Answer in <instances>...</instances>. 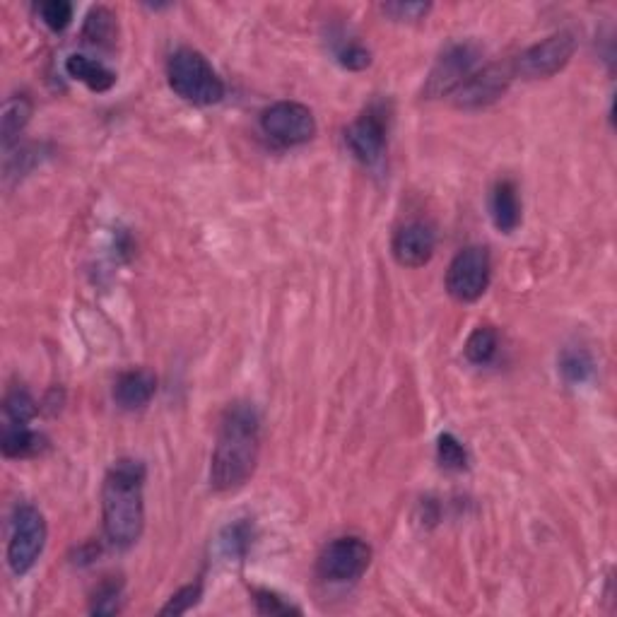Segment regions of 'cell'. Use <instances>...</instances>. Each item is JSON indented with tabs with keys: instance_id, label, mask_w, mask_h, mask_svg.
<instances>
[{
	"instance_id": "6da1fadb",
	"label": "cell",
	"mask_w": 617,
	"mask_h": 617,
	"mask_svg": "<svg viewBox=\"0 0 617 617\" xmlns=\"http://www.w3.org/2000/svg\"><path fill=\"white\" fill-rule=\"evenodd\" d=\"M261 454V417L251 403L229 405L220 420L210 463V485L217 492H234L254 475Z\"/></svg>"
},
{
	"instance_id": "7a4b0ae2",
	"label": "cell",
	"mask_w": 617,
	"mask_h": 617,
	"mask_svg": "<svg viewBox=\"0 0 617 617\" xmlns=\"http://www.w3.org/2000/svg\"><path fill=\"white\" fill-rule=\"evenodd\" d=\"M145 466L133 458H121L104 478L102 516L104 533L114 548H133L145 528Z\"/></svg>"
},
{
	"instance_id": "3957f363",
	"label": "cell",
	"mask_w": 617,
	"mask_h": 617,
	"mask_svg": "<svg viewBox=\"0 0 617 617\" xmlns=\"http://www.w3.org/2000/svg\"><path fill=\"white\" fill-rule=\"evenodd\" d=\"M167 78L172 90L184 102L196 104V107H210V104H217L225 97V82L201 51H176L167 63Z\"/></svg>"
},
{
	"instance_id": "277c9868",
	"label": "cell",
	"mask_w": 617,
	"mask_h": 617,
	"mask_svg": "<svg viewBox=\"0 0 617 617\" xmlns=\"http://www.w3.org/2000/svg\"><path fill=\"white\" fill-rule=\"evenodd\" d=\"M46 545L44 514L32 504H20L13 514V528L8 540V564L15 577H22L39 560Z\"/></svg>"
},
{
	"instance_id": "5b68a950",
	"label": "cell",
	"mask_w": 617,
	"mask_h": 617,
	"mask_svg": "<svg viewBox=\"0 0 617 617\" xmlns=\"http://www.w3.org/2000/svg\"><path fill=\"white\" fill-rule=\"evenodd\" d=\"M490 254L485 246L458 251L446 270V290L456 302H478L490 285Z\"/></svg>"
},
{
	"instance_id": "8992f818",
	"label": "cell",
	"mask_w": 617,
	"mask_h": 617,
	"mask_svg": "<svg viewBox=\"0 0 617 617\" xmlns=\"http://www.w3.org/2000/svg\"><path fill=\"white\" fill-rule=\"evenodd\" d=\"M369 562H372V548L362 538H338L321 550L316 572L333 584H348L367 572Z\"/></svg>"
},
{
	"instance_id": "52a82bcc",
	"label": "cell",
	"mask_w": 617,
	"mask_h": 617,
	"mask_svg": "<svg viewBox=\"0 0 617 617\" xmlns=\"http://www.w3.org/2000/svg\"><path fill=\"white\" fill-rule=\"evenodd\" d=\"M261 128L282 148H297L316 135V119L309 107L299 102H278L261 116Z\"/></svg>"
},
{
	"instance_id": "ba28073f",
	"label": "cell",
	"mask_w": 617,
	"mask_h": 617,
	"mask_svg": "<svg viewBox=\"0 0 617 617\" xmlns=\"http://www.w3.org/2000/svg\"><path fill=\"white\" fill-rule=\"evenodd\" d=\"M574 49H577V41L569 32L552 34L545 41H538L531 49H526L524 54L516 61V73H521L528 80H540L550 78V75L560 73V70L572 61Z\"/></svg>"
},
{
	"instance_id": "9c48e42d",
	"label": "cell",
	"mask_w": 617,
	"mask_h": 617,
	"mask_svg": "<svg viewBox=\"0 0 617 617\" xmlns=\"http://www.w3.org/2000/svg\"><path fill=\"white\" fill-rule=\"evenodd\" d=\"M478 46L473 44H454L444 51L442 56L434 63L430 78H427L425 94L430 99L434 97H446L456 90L461 82H466L473 75L475 63H478Z\"/></svg>"
},
{
	"instance_id": "30bf717a",
	"label": "cell",
	"mask_w": 617,
	"mask_h": 617,
	"mask_svg": "<svg viewBox=\"0 0 617 617\" xmlns=\"http://www.w3.org/2000/svg\"><path fill=\"white\" fill-rule=\"evenodd\" d=\"M511 78H514V70L509 66H502V63H492L480 70V73H473L466 82L456 87L451 92L454 97V104L458 109H485L490 104H495L504 92L509 90Z\"/></svg>"
},
{
	"instance_id": "8fae6325",
	"label": "cell",
	"mask_w": 617,
	"mask_h": 617,
	"mask_svg": "<svg viewBox=\"0 0 617 617\" xmlns=\"http://www.w3.org/2000/svg\"><path fill=\"white\" fill-rule=\"evenodd\" d=\"M386 133H389L386 114L379 107H372L352 123L345 140H348L352 155H355L357 160L364 164H376L384 157Z\"/></svg>"
},
{
	"instance_id": "7c38bea8",
	"label": "cell",
	"mask_w": 617,
	"mask_h": 617,
	"mask_svg": "<svg viewBox=\"0 0 617 617\" xmlns=\"http://www.w3.org/2000/svg\"><path fill=\"white\" fill-rule=\"evenodd\" d=\"M393 256L405 268H422L432 261L437 249V232L432 225L422 220H413L403 225L393 237Z\"/></svg>"
},
{
	"instance_id": "4fadbf2b",
	"label": "cell",
	"mask_w": 617,
	"mask_h": 617,
	"mask_svg": "<svg viewBox=\"0 0 617 617\" xmlns=\"http://www.w3.org/2000/svg\"><path fill=\"white\" fill-rule=\"evenodd\" d=\"M157 389L155 376L145 369H133V372L121 374L114 384V401L123 410H140L152 401Z\"/></svg>"
},
{
	"instance_id": "5bb4252c",
	"label": "cell",
	"mask_w": 617,
	"mask_h": 617,
	"mask_svg": "<svg viewBox=\"0 0 617 617\" xmlns=\"http://www.w3.org/2000/svg\"><path fill=\"white\" fill-rule=\"evenodd\" d=\"M492 222L499 232L511 234L516 227L521 225V203H519V193H516V186L511 184L509 179L499 181L492 191Z\"/></svg>"
},
{
	"instance_id": "9a60e30c",
	"label": "cell",
	"mask_w": 617,
	"mask_h": 617,
	"mask_svg": "<svg viewBox=\"0 0 617 617\" xmlns=\"http://www.w3.org/2000/svg\"><path fill=\"white\" fill-rule=\"evenodd\" d=\"M66 70L70 78L80 80L82 85H87L94 92H107L114 87V82H116L114 70H109L104 63L94 61V58L82 56V54L70 56L66 61Z\"/></svg>"
},
{
	"instance_id": "2e32d148",
	"label": "cell",
	"mask_w": 617,
	"mask_h": 617,
	"mask_svg": "<svg viewBox=\"0 0 617 617\" xmlns=\"http://www.w3.org/2000/svg\"><path fill=\"white\" fill-rule=\"evenodd\" d=\"M46 439L37 434L34 430H29L27 425H13V422H8L3 430V454L8 458H27L39 454L41 449H44Z\"/></svg>"
},
{
	"instance_id": "e0dca14e",
	"label": "cell",
	"mask_w": 617,
	"mask_h": 617,
	"mask_svg": "<svg viewBox=\"0 0 617 617\" xmlns=\"http://www.w3.org/2000/svg\"><path fill=\"white\" fill-rule=\"evenodd\" d=\"M32 116V102L27 94H15L5 102L3 116H0V135H3V148H10L13 140L20 135L22 128L29 123Z\"/></svg>"
},
{
	"instance_id": "ac0fdd59",
	"label": "cell",
	"mask_w": 617,
	"mask_h": 617,
	"mask_svg": "<svg viewBox=\"0 0 617 617\" xmlns=\"http://www.w3.org/2000/svg\"><path fill=\"white\" fill-rule=\"evenodd\" d=\"M497 331L490 326H480L470 333V338L466 340V357L468 362L473 364H487L492 362V357L497 355Z\"/></svg>"
},
{
	"instance_id": "d6986e66",
	"label": "cell",
	"mask_w": 617,
	"mask_h": 617,
	"mask_svg": "<svg viewBox=\"0 0 617 617\" xmlns=\"http://www.w3.org/2000/svg\"><path fill=\"white\" fill-rule=\"evenodd\" d=\"M560 369L569 384H584V381H589L593 376V360L586 350L574 348L564 352Z\"/></svg>"
},
{
	"instance_id": "ffe728a7",
	"label": "cell",
	"mask_w": 617,
	"mask_h": 617,
	"mask_svg": "<svg viewBox=\"0 0 617 617\" xmlns=\"http://www.w3.org/2000/svg\"><path fill=\"white\" fill-rule=\"evenodd\" d=\"M114 32H116L114 15H111L107 8L92 10L85 22V39L97 46H109L111 39H114Z\"/></svg>"
},
{
	"instance_id": "44dd1931",
	"label": "cell",
	"mask_w": 617,
	"mask_h": 617,
	"mask_svg": "<svg viewBox=\"0 0 617 617\" xmlns=\"http://www.w3.org/2000/svg\"><path fill=\"white\" fill-rule=\"evenodd\" d=\"M3 410L8 422H13V425H27V422L37 415V403H34V398L29 396L25 389H13L5 396Z\"/></svg>"
},
{
	"instance_id": "7402d4cb",
	"label": "cell",
	"mask_w": 617,
	"mask_h": 617,
	"mask_svg": "<svg viewBox=\"0 0 617 617\" xmlns=\"http://www.w3.org/2000/svg\"><path fill=\"white\" fill-rule=\"evenodd\" d=\"M439 466L446 470H463L468 466V454L454 434H442L437 442Z\"/></svg>"
},
{
	"instance_id": "603a6c76",
	"label": "cell",
	"mask_w": 617,
	"mask_h": 617,
	"mask_svg": "<svg viewBox=\"0 0 617 617\" xmlns=\"http://www.w3.org/2000/svg\"><path fill=\"white\" fill-rule=\"evenodd\" d=\"M121 589L123 584L116 579H107L102 586H99L97 593L92 598V613L94 615H114L119 613V603H121Z\"/></svg>"
},
{
	"instance_id": "cb8c5ba5",
	"label": "cell",
	"mask_w": 617,
	"mask_h": 617,
	"mask_svg": "<svg viewBox=\"0 0 617 617\" xmlns=\"http://www.w3.org/2000/svg\"><path fill=\"white\" fill-rule=\"evenodd\" d=\"M39 15L46 27L54 29V32H63L73 20V5L66 3V0H49V3L39 5Z\"/></svg>"
},
{
	"instance_id": "d4e9b609",
	"label": "cell",
	"mask_w": 617,
	"mask_h": 617,
	"mask_svg": "<svg viewBox=\"0 0 617 617\" xmlns=\"http://www.w3.org/2000/svg\"><path fill=\"white\" fill-rule=\"evenodd\" d=\"M201 584H188L184 589H179L169 598V603L160 610L162 615H184L193 608L198 601H201Z\"/></svg>"
},
{
	"instance_id": "484cf974",
	"label": "cell",
	"mask_w": 617,
	"mask_h": 617,
	"mask_svg": "<svg viewBox=\"0 0 617 617\" xmlns=\"http://www.w3.org/2000/svg\"><path fill=\"white\" fill-rule=\"evenodd\" d=\"M254 601H256V608L261 615H299L302 610L295 608L292 603H287L285 598L278 596V593L273 591H256L254 593Z\"/></svg>"
},
{
	"instance_id": "4316f807",
	"label": "cell",
	"mask_w": 617,
	"mask_h": 617,
	"mask_svg": "<svg viewBox=\"0 0 617 617\" xmlns=\"http://www.w3.org/2000/svg\"><path fill=\"white\" fill-rule=\"evenodd\" d=\"M384 13L391 15L393 20L413 22V20H420L422 15L430 13V5L427 3H389V5H384Z\"/></svg>"
},
{
	"instance_id": "83f0119b",
	"label": "cell",
	"mask_w": 617,
	"mask_h": 617,
	"mask_svg": "<svg viewBox=\"0 0 617 617\" xmlns=\"http://www.w3.org/2000/svg\"><path fill=\"white\" fill-rule=\"evenodd\" d=\"M340 63H343L345 68L350 70H362L369 66V61H372V56H369V51L364 49L360 44H348L343 51L338 54Z\"/></svg>"
},
{
	"instance_id": "f1b7e54d",
	"label": "cell",
	"mask_w": 617,
	"mask_h": 617,
	"mask_svg": "<svg viewBox=\"0 0 617 617\" xmlns=\"http://www.w3.org/2000/svg\"><path fill=\"white\" fill-rule=\"evenodd\" d=\"M249 526L246 524H237V526H229L227 528V536H225V548L227 552H232V555L242 557L246 548H249Z\"/></svg>"
}]
</instances>
